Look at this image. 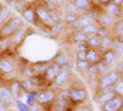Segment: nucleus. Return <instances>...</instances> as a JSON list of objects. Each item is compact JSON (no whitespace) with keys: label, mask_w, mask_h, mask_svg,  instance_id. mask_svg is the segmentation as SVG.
<instances>
[{"label":"nucleus","mask_w":123,"mask_h":111,"mask_svg":"<svg viewBox=\"0 0 123 111\" xmlns=\"http://www.w3.org/2000/svg\"><path fill=\"white\" fill-rule=\"evenodd\" d=\"M24 25V20L21 16H10L7 18V21L0 27V39H6L10 38L16 29L20 27H22Z\"/></svg>","instance_id":"1"},{"label":"nucleus","mask_w":123,"mask_h":111,"mask_svg":"<svg viewBox=\"0 0 123 111\" xmlns=\"http://www.w3.org/2000/svg\"><path fill=\"white\" fill-rule=\"evenodd\" d=\"M121 78V73L117 71H108L107 73L102 75L100 82H98V90H107V89H112L113 86L117 81Z\"/></svg>","instance_id":"2"},{"label":"nucleus","mask_w":123,"mask_h":111,"mask_svg":"<svg viewBox=\"0 0 123 111\" xmlns=\"http://www.w3.org/2000/svg\"><path fill=\"white\" fill-rule=\"evenodd\" d=\"M68 93H69V101L73 104H83L87 98L86 89L84 88H71L68 89Z\"/></svg>","instance_id":"3"},{"label":"nucleus","mask_w":123,"mask_h":111,"mask_svg":"<svg viewBox=\"0 0 123 111\" xmlns=\"http://www.w3.org/2000/svg\"><path fill=\"white\" fill-rule=\"evenodd\" d=\"M122 106H123V96H119V95H115L108 101L101 105L102 111H118V110H122Z\"/></svg>","instance_id":"4"},{"label":"nucleus","mask_w":123,"mask_h":111,"mask_svg":"<svg viewBox=\"0 0 123 111\" xmlns=\"http://www.w3.org/2000/svg\"><path fill=\"white\" fill-rule=\"evenodd\" d=\"M55 93L53 90H41V92H36V101L39 105H46L50 104L55 100Z\"/></svg>","instance_id":"5"},{"label":"nucleus","mask_w":123,"mask_h":111,"mask_svg":"<svg viewBox=\"0 0 123 111\" xmlns=\"http://www.w3.org/2000/svg\"><path fill=\"white\" fill-rule=\"evenodd\" d=\"M35 12H36V18H37V21H39L42 25L44 26H53L52 21L49 20V15H48V10L43 6V5H41V6H37L35 9Z\"/></svg>","instance_id":"6"},{"label":"nucleus","mask_w":123,"mask_h":111,"mask_svg":"<svg viewBox=\"0 0 123 111\" xmlns=\"http://www.w3.org/2000/svg\"><path fill=\"white\" fill-rule=\"evenodd\" d=\"M62 71V66H59L58 64L55 62H52L50 65H48L46 72H44V78L47 82H53V79L59 75V72Z\"/></svg>","instance_id":"7"},{"label":"nucleus","mask_w":123,"mask_h":111,"mask_svg":"<svg viewBox=\"0 0 123 111\" xmlns=\"http://www.w3.org/2000/svg\"><path fill=\"white\" fill-rule=\"evenodd\" d=\"M15 101L12 94L10 93V90L6 86H0V103L5 106H10Z\"/></svg>","instance_id":"8"},{"label":"nucleus","mask_w":123,"mask_h":111,"mask_svg":"<svg viewBox=\"0 0 123 111\" xmlns=\"http://www.w3.org/2000/svg\"><path fill=\"white\" fill-rule=\"evenodd\" d=\"M69 72H70V66H69V64L62 67V71L59 72V75H58V76L53 79L54 86H57V87L63 86V84L67 82L68 77H69Z\"/></svg>","instance_id":"9"},{"label":"nucleus","mask_w":123,"mask_h":111,"mask_svg":"<svg viewBox=\"0 0 123 111\" xmlns=\"http://www.w3.org/2000/svg\"><path fill=\"white\" fill-rule=\"evenodd\" d=\"M85 60L89 62V65H94L97 64L101 60V51L98 49H87L86 50V57Z\"/></svg>","instance_id":"10"},{"label":"nucleus","mask_w":123,"mask_h":111,"mask_svg":"<svg viewBox=\"0 0 123 111\" xmlns=\"http://www.w3.org/2000/svg\"><path fill=\"white\" fill-rule=\"evenodd\" d=\"M21 17H22L24 21H27V22H30V23H35V22L37 21L35 9H33L32 6H30V5L21 12Z\"/></svg>","instance_id":"11"},{"label":"nucleus","mask_w":123,"mask_h":111,"mask_svg":"<svg viewBox=\"0 0 123 111\" xmlns=\"http://www.w3.org/2000/svg\"><path fill=\"white\" fill-rule=\"evenodd\" d=\"M101 60L102 61H105L107 65H112L116 62L117 60V53H115L113 49H108V50H105L104 53L101 54Z\"/></svg>","instance_id":"12"},{"label":"nucleus","mask_w":123,"mask_h":111,"mask_svg":"<svg viewBox=\"0 0 123 111\" xmlns=\"http://www.w3.org/2000/svg\"><path fill=\"white\" fill-rule=\"evenodd\" d=\"M7 88H9V90H10V93L12 94L14 99L21 98L22 89H21V86H20V81H17V79L11 81V82H10V86H9Z\"/></svg>","instance_id":"13"},{"label":"nucleus","mask_w":123,"mask_h":111,"mask_svg":"<svg viewBox=\"0 0 123 111\" xmlns=\"http://www.w3.org/2000/svg\"><path fill=\"white\" fill-rule=\"evenodd\" d=\"M14 64L7 59H3L0 60V72L4 75H10L14 72Z\"/></svg>","instance_id":"14"},{"label":"nucleus","mask_w":123,"mask_h":111,"mask_svg":"<svg viewBox=\"0 0 123 111\" xmlns=\"http://www.w3.org/2000/svg\"><path fill=\"white\" fill-rule=\"evenodd\" d=\"M71 5H73L78 11H86V10H89L91 7L92 1L91 0H73Z\"/></svg>","instance_id":"15"},{"label":"nucleus","mask_w":123,"mask_h":111,"mask_svg":"<svg viewBox=\"0 0 123 111\" xmlns=\"http://www.w3.org/2000/svg\"><path fill=\"white\" fill-rule=\"evenodd\" d=\"M115 95L116 94L113 93V90H112V89H107V90H104V92H100V95L96 98V103L102 105L104 103L108 101L110 99H112Z\"/></svg>","instance_id":"16"},{"label":"nucleus","mask_w":123,"mask_h":111,"mask_svg":"<svg viewBox=\"0 0 123 111\" xmlns=\"http://www.w3.org/2000/svg\"><path fill=\"white\" fill-rule=\"evenodd\" d=\"M105 10H106V12L108 15L113 16L116 18H118V17L121 18L122 17V6H117V5L111 3V4H108V5L105 6Z\"/></svg>","instance_id":"17"},{"label":"nucleus","mask_w":123,"mask_h":111,"mask_svg":"<svg viewBox=\"0 0 123 111\" xmlns=\"http://www.w3.org/2000/svg\"><path fill=\"white\" fill-rule=\"evenodd\" d=\"M117 20H118V18H116V17H113V16L108 15L107 12H105V14H102V15L100 16V18H98V22H100V26L108 27V26L115 25Z\"/></svg>","instance_id":"18"},{"label":"nucleus","mask_w":123,"mask_h":111,"mask_svg":"<svg viewBox=\"0 0 123 111\" xmlns=\"http://www.w3.org/2000/svg\"><path fill=\"white\" fill-rule=\"evenodd\" d=\"M85 43H86V45L90 49H98L100 48V43H101V37L98 34L87 35V39H86Z\"/></svg>","instance_id":"19"},{"label":"nucleus","mask_w":123,"mask_h":111,"mask_svg":"<svg viewBox=\"0 0 123 111\" xmlns=\"http://www.w3.org/2000/svg\"><path fill=\"white\" fill-rule=\"evenodd\" d=\"M11 16V9L7 5H0V27H1L7 18Z\"/></svg>","instance_id":"20"},{"label":"nucleus","mask_w":123,"mask_h":111,"mask_svg":"<svg viewBox=\"0 0 123 111\" xmlns=\"http://www.w3.org/2000/svg\"><path fill=\"white\" fill-rule=\"evenodd\" d=\"M20 86H21L22 92H26V93L35 92V89H36V86L33 84V82H32L31 78H25L22 81H20Z\"/></svg>","instance_id":"21"},{"label":"nucleus","mask_w":123,"mask_h":111,"mask_svg":"<svg viewBox=\"0 0 123 111\" xmlns=\"http://www.w3.org/2000/svg\"><path fill=\"white\" fill-rule=\"evenodd\" d=\"M113 42H115V40L112 39L111 35L101 37V43H100V48H98V50H102V51H105V50L111 49L112 45H113Z\"/></svg>","instance_id":"22"},{"label":"nucleus","mask_w":123,"mask_h":111,"mask_svg":"<svg viewBox=\"0 0 123 111\" xmlns=\"http://www.w3.org/2000/svg\"><path fill=\"white\" fill-rule=\"evenodd\" d=\"M26 37V29L24 27H20L18 29H16V31L14 32V34L11 35V38L14 39V43L15 44H20L24 42V39Z\"/></svg>","instance_id":"23"},{"label":"nucleus","mask_w":123,"mask_h":111,"mask_svg":"<svg viewBox=\"0 0 123 111\" xmlns=\"http://www.w3.org/2000/svg\"><path fill=\"white\" fill-rule=\"evenodd\" d=\"M92 22L91 20L87 17V16H83V17H78L76 21L74 23H71V26H73V28L75 29V31H80L81 28H83L84 26H86L87 23Z\"/></svg>","instance_id":"24"},{"label":"nucleus","mask_w":123,"mask_h":111,"mask_svg":"<svg viewBox=\"0 0 123 111\" xmlns=\"http://www.w3.org/2000/svg\"><path fill=\"white\" fill-rule=\"evenodd\" d=\"M97 29H98V26L94 22H90L87 23L86 26H84L83 28L80 29L83 33H85L86 35H91V34H97Z\"/></svg>","instance_id":"25"},{"label":"nucleus","mask_w":123,"mask_h":111,"mask_svg":"<svg viewBox=\"0 0 123 111\" xmlns=\"http://www.w3.org/2000/svg\"><path fill=\"white\" fill-rule=\"evenodd\" d=\"M10 3H11V6L15 9V11L18 12V14H21L28 6V4L25 1V0H12V1H10Z\"/></svg>","instance_id":"26"},{"label":"nucleus","mask_w":123,"mask_h":111,"mask_svg":"<svg viewBox=\"0 0 123 111\" xmlns=\"http://www.w3.org/2000/svg\"><path fill=\"white\" fill-rule=\"evenodd\" d=\"M112 90L116 95H119V96H123V81L122 78H119L117 82L112 86Z\"/></svg>","instance_id":"27"},{"label":"nucleus","mask_w":123,"mask_h":111,"mask_svg":"<svg viewBox=\"0 0 123 111\" xmlns=\"http://www.w3.org/2000/svg\"><path fill=\"white\" fill-rule=\"evenodd\" d=\"M64 26H65V23L62 22V21L54 23L53 26H50V35H57L58 33H60L62 29L64 28Z\"/></svg>","instance_id":"28"},{"label":"nucleus","mask_w":123,"mask_h":111,"mask_svg":"<svg viewBox=\"0 0 123 111\" xmlns=\"http://www.w3.org/2000/svg\"><path fill=\"white\" fill-rule=\"evenodd\" d=\"M96 67H97V73H101V75H105L110 71V65H107L105 61H102V60H100L96 64Z\"/></svg>","instance_id":"29"},{"label":"nucleus","mask_w":123,"mask_h":111,"mask_svg":"<svg viewBox=\"0 0 123 111\" xmlns=\"http://www.w3.org/2000/svg\"><path fill=\"white\" fill-rule=\"evenodd\" d=\"M73 40L75 43H81V42H86L87 35L85 33H83L81 31H75V33H73Z\"/></svg>","instance_id":"30"},{"label":"nucleus","mask_w":123,"mask_h":111,"mask_svg":"<svg viewBox=\"0 0 123 111\" xmlns=\"http://www.w3.org/2000/svg\"><path fill=\"white\" fill-rule=\"evenodd\" d=\"M54 105H53V107H52V111H67V104L68 103H65V101H62V100H59V99H57V100H54Z\"/></svg>","instance_id":"31"},{"label":"nucleus","mask_w":123,"mask_h":111,"mask_svg":"<svg viewBox=\"0 0 123 111\" xmlns=\"http://www.w3.org/2000/svg\"><path fill=\"white\" fill-rule=\"evenodd\" d=\"M54 62L63 67V66H65V65L69 64V60H68V56L65 54H58L55 56V59H54Z\"/></svg>","instance_id":"32"},{"label":"nucleus","mask_w":123,"mask_h":111,"mask_svg":"<svg viewBox=\"0 0 123 111\" xmlns=\"http://www.w3.org/2000/svg\"><path fill=\"white\" fill-rule=\"evenodd\" d=\"M48 15H49V20L52 21V23H57V22H60L62 21V15L59 12H57L55 10H52V11H48Z\"/></svg>","instance_id":"33"},{"label":"nucleus","mask_w":123,"mask_h":111,"mask_svg":"<svg viewBox=\"0 0 123 111\" xmlns=\"http://www.w3.org/2000/svg\"><path fill=\"white\" fill-rule=\"evenodd\" d=\"M18 109V111H30V106L27 104H25L24 101H21V99H15V101H14Z\"/></svg>","instance_id":"34"},{"label":"nucleus","mask_w":123,"mask_h":111,"mask_svg":"<svg viewBox=\"0 0 123 111\" xmlns=\"http://www.w3.org/2000/svg\"><path fill=\"white\" fill-rule=\"evenodd\" d=\"M79 16L76 15V12H68L67 14V16H65V21H64V23H74L75 21H76V18H78Z\"/></svg>","instance_id":"35"},{"label":"nucleus","mask_w":123,"mask_h":111,"mask_svg":"<svg viewBox=\"0 0 123 111\" xmlns=\"http://www.w3.org/2000/svg\"><path fill=\"white\" fill-rule=\"evenodd\" d=\"M115 27H116V34L117 35H122L123 34V25H122V20H117L116 23H115Z\"/></svg>","instance_id":"36"},{"label":"nucleus","mask_w":123,"mask_h":111,"mask_svg":"<svg viewBox=\"0 0 123 111\" xmlns=\"http://www.w3.org/2000/svg\"><path fill=\"white\" fill-rule=\"evenodd\" d=\"M76 67L79 70H86L87 66H89V62L86 61V60H76Z\"/></svg>","instance_id":"37"},{"label":"nucleus","mask_w":123,"mask_h":111,"mask_svg":"<svg viewBox=\"0 0 123 111\" xmlns=\"http://www.w3.org/2000/svg\"><path fill=\"white\" fill-rule=\"evenodd\" d=\"M24 76L26 78H31L32 76H35V71H33V67H27L24 72Z\"/></svg>","instance_id":"38"},{"label":"nucleus","mask_w":123,"mask_h":111,"mask_svg":"<svg viewBox=\"0 0 123 111\" xmlns=\"http://www.w3.org/2000/svg\"><path fill=\"white\" fill-rule=\"evenodd\" d=\"M74 111H92V107H91L90 105H84V104H81V105H79Z\"/></svg>","instance_id":"39"},{"label":"nucleus","mask_w":123,"mask_h":111,"mask_svg":"<svg viewBox=\"0 0 123 111\" xmlns=\"http://www.w3.org/2000/svg\"><path fill=\"white\" fill-rule=\"evenodd\" d=\"M76 57H78V60H85L86 51H84V50H78L76 51Z\"/></svg>","instance_id":"40"},{"label":"nucleus","mask_w":123,"mask_h":111,"mask_svg":"<svg viewBox=\"0 0 123 111\" xmlns=\"http://www.w3.org/2000/svg\"><path fill=\"white\" fill-rule=\"evenodd\" d=\"M97 4L101 6H106V5L111 4V0H97Z\"/></svg>","instance_id":"41"},{"label":"nucleus","mask_w":123,"mask_h":111,"mask_svg":"<svg viewBox=\"0 0 123 111\" xmlns=\"http://www.w3.org/2000/svg\"><path fill=\"white\" fill-rule=\"evenodd\" d=\"M111 3L117 5V6H122L123 5V0H111Z\"/></svg>","instance_id":"42"},{"label":"nucleus","mask_w":123,"mask_h":111,"mask_svg":"<svg viewBox=\"0 0 123 111\" xmlns=\"http://www.w3.org/2000/svg\"><path fill=\"white\" fill-rule=\"evenodd\" d=\"M4 1H7V3H10V1H12V0H4Z\"/></svg>","instance_id":"43"},{"label":"nucleus","mask_w":123,"mask_h":111,"mask_svg":"<svg viewBox=\"0 0 123 111\" xmlns=\"http://www.w3.org/2000/svg\"><path fill=\"white\" fill-rule=\"evenodd\" d=\"M118 111H122V110H118Z\"/></svg>","instance_id":"44"}]
</instances>
